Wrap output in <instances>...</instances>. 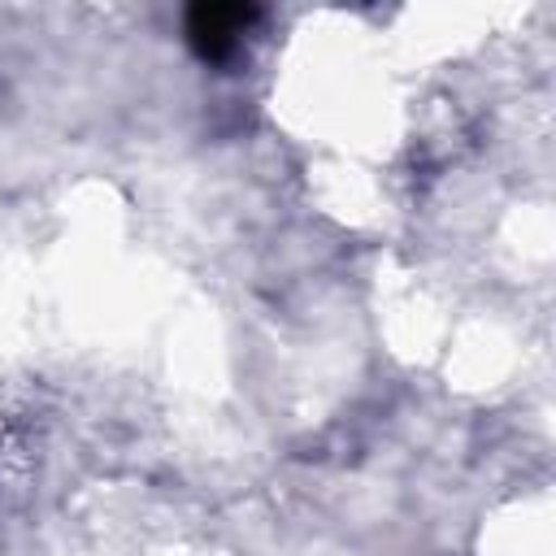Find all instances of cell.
<instances>
[{"label":"cell","instance_id":"1","mask_svg":"<svg viewBox=\"0 0 556 556\" xmlns=\"http://www.w3.org/2000/svg\"><path fill=\"white\" fill-rule=\"evenodd\" d=\"M261 17L256 4H191L187 9V43L200 61L226 65L239 52V39Z\"/></svg>","mask_w":556,"mask_h":556}]
</instances>
